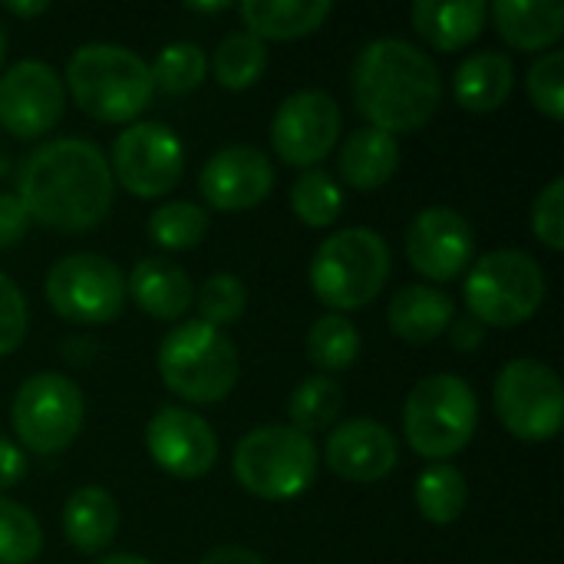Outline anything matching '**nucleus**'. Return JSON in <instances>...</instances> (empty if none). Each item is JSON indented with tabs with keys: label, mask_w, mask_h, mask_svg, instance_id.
Returning a JSON list of instances; mask_svg holds the SVG:
<instances>
[{
	"label": "nucleus",
	"mask_w": 564,
	"mask_h": 564,
	"mask_svg": "<svg viewBox=\"0 0 564 564\" xmlns=\"http://www.w3.org/2000/svg\"><path fill=\"white\" fill-rule=\"evenodd\" d=\"M112 172L99 145L53 139L36 145L17 175V198L30 221L56 231H89L112 208Z\"/></svg>",
	"instance_id": "nucleus-1"
},
{
	"label": "nucleus",
	"mask_w": 564,
	"mask_h": 564,
	"mask_svg": "<svg viewBox=\"0 0 564 564\" xmlns=\"http://www.w3.org/2000/svg\"><path fill=\"white\" fill-rule=\"evenodd\" d=\"M350 93L364 119L383 132L423 129L443 99V76L433 56L406 40H370L350 69Z\"/></svg>",
	"instance_id": "nucleus-2"
},
{
	"label": "nucleus",
	"mask_w": 564,
	"mask_h": 564,
	"mask_svg": "<svg viewBox=\"0 0 564 564\" xmlns=\"http://www.w3.org/2000/svg\"><path fill=\"white\" fill-rule=\"evenodd\" d=\"M66 86L76 106L99 122H132L155 96L149 63L116 43H83L66 63Z\"/></svg>",
	"instance_id": "nucleus-3"
},
{
	"label": "nucleus",
	"mask_w": 564,
	"mask_h": 564,
	"mask_svg": "<svg viewBox=\"0 0 564 564\" xmlns=\"http://www.w3.org/2000/svg\"><path fill=\"white\" fill-rule=\"evenodd\" d=\"M231 469L241 489L268 502H288L307 492L321 469L314 440L294 426H258L238 440Z\"/></svg>",
	"instance_id": "nucleus-4"
},
{
	"label": "nucleus",
	"mask_w": 564,
	"mask_h": 564,
	"mask_svg": "<svg viewBox=\"0 0 564 564\" xmlns=\"http://www.w3.org/2000/svg\"><path fill=\"white\" fill-rule=\"evenodd\" d=\"M390 278V248L373 228H344L321 241L311 258V288L321 304L340 311L367 307Z\"/></svg>",
	"instance_id": "nucleus-5"
},
{
	"label": "nucleus",
	"mask_w": 564,
	"mask_h": 564,
	"mask_svg": "<svg viewBox=\"0 0 564 564\" xmlns=\"http://www.w3.org/2000/svg\"><path fill=\"white\" fill-rule=\"evenodd\" d=\"M159 377L188 403H218L238 383V350L218 327L185 321L162 337Z\"/></svg>",
	"instance_id": "nucleus-6"
},
{
	"label": "nucleus",
	"mask_w": 564,
	"mask_h": 564,
	"mask_svg": "<svg viewBox=\"0 0 564 564\" xmlns=\"http://www.w3.org/2000/svg\"><path fill=\"white\" fill-rule=\"evenodd\" d=\"M479 426V400L463 377H423L403 406V433L416 456L449 459L463 453Z\"/></svg>",
	"instance_id": "nucleus-7"
},
{
	"label": "nucleus",
	"mask_w": 564,
	"mask_h": 564,
	"mask_svg": "<svg viewBox=\"0 0 564 564\" xmlns=\"http://www.w3.org/2000/svg\"><path fill=\"white\" fill-rule=\"evenodd\" d=\"M545 274L539 261L516 248H499L469 264L466 307L482 327H519L539 314Z\"/></svg>",
	"instance_id": "nucleus-8"
},
{
	"label": "nucleus",
	"mask_w": 564,
	"mask_h": 564,
	"mask_svg": "<svg viewBox=\"0 0 564 564\" xmlns=\"http://www.w3.org/2000/svg\"><path fill=\"white\" fill-rule=\"evenodd\" d=\"M86 400L83 390L63 373H33L20 383L10 420L17 440L36 456L63 453L83 430Z\"/></svg>",
	"instance_id": "nucleus-9"
},
{
	"label": "nucleus",
	"mask_w": 564,
	"mask_h": 564,
	"mask_svg": "<svg viewBox=\"0 0 564 564\" xmlns=\"http://www.w3.org/2000/svg\"><path fill=\"white\" fill-rule=\"evenodd\" d=\"M496 413L502 426L525 443H545L558 436L564 420V387L558 373L532 357L509 360L496 380Z\"/></svg>",
	"instance_id": "nucleus-10"
},
{
	"label": "nucleus",
	"mask_w": 564,
	"mask_h": 564,
	"mask_svg": "<svg viewBox=\"0 0 564 564\" xmlns=\"http://www.w3.org/2000/svg\"><path fill=\"white\" fill-rule=\"evenodd\" d=\"M46 301L69 324H109L126 307V278L109 258L76 251L50 268Z\"/></svg>",
	"instance_id": "nucleus-11"
},
{
	"label": "nucleus",
	"mask_w": 564,
	"mask_h": 564,
	"mask_svg": "<svg viewBox=\"0 0 564 564\" xmlns=\"http://www.w3.org/2000/svg\"><path fill=\"white\" fill-rule=\"evenodd\" d=\"M109 172L135 198L169 195L185 172V145L165 122H132L112 142Z\"/></svg>",
	"instance_id": "nucleus-12"
},
{
	"label": "nucleus",
	"mask_w": 564,
	"mask_h": 564,
	"mask_svg": "<svg viewBox=\"0 0 564 564\" xmlns=\"http://www.w3.org/2000/svg\"><path fill=\"white\" fill-rule=\"evenodd\" d=\"M340 106L324 89L291 93L271 119V145L278 159L297 169H314L337 145Z\"/></svg>",
	"instance_id": "nucleus-13"
},
{
	"label": "nucleus",
	"mask_w": 564,
	"mask_h": 564,
	"mask_svg": "<svg viewBox=\"0 0 564 564\" xmlns=\"http://www.w3.org/2000/svg\"><path fill=\"white\" fill-rule=\"evenodd\" d=\"M66 89L43 59H20L0 76V126L17 139H36L63 119Z\"/></svg>",
	"instance_id": "nucleus-14"
},
{
	"label": "nucleus",
	"mask_w": 564,
	"mask_h": 564,
	"mask_svg": "<svg viewBox=\"0 0 564 564\" xmlns=\"http://www.w3.org/2000/svg\"><path fill=\"white\" fill-rule=\"evenodd\" d=\"M406 258L423 278L449 284L466 274L476 258L473 225L449 205H430L406 231Z\"/></svg>",
	"instance_id": "nucleus-15"
},
{
	"label": "nucleus",
	"mask_w": 564,
	"mask_h": 564,
	"mask_svg": "<svg viewBox=\"0 0 564 564\" xmlns=\"http://www.w3.org/2000/svg\"><path fill=\"white\" fill-rule=\"evenodd\" d=\"M145 449L152 463L175 479H202L218 463V436L198 413L185 406H162L145 426Z\"/></svg>",
	"instance_id": "nucleus-16"
},
{
	"label": "nucleus",
	"mask_w": 564,
	"mask_h": 564,
	"mask_svg": "<svg viewBox=\"0 0 564 564\" xmlns=\"http://www.w3.org/2000/svg\"><path fill=\"white\" fill-rule=\"evenodd\" d=\"M198 188L205 202L218 212H245L261 205L274 188V165L258 145H228L215 152L202 175Z\"/></svg>",
	"instance_id": "nucleus-17"
},
{
	"label": "nucleus",
	"mask_w": 564,
	"mask_h": 564,
	"mask_svg": "<svg viewBox=\"0 0 564 564\" xmlns=\"http://www.w3.org/2000/svg\"><path fill=\"white\" fill-rule=\"evenodd\" d=\"M397 459L393 433L370 416L337 423L327 436V466L344 482H380L393 473Z\"/></svg>",
	"instance_id": "nucleus-18"
},
{
	"label": "nucleus",
	"mask_w": 564,
	"mask_h": 564,
	"mask_svg": "<svg viewBox=\"0 0 564 564\" xmlns=\"http://www.w3.org/2000/svg\"><path fill=\"white\" fill-rule=\"evenodd\" d=\"M126 297H132L135 307L152 321H178L195 304V288L178 264L142 258L126 281Z\"/></svg>",
	"instance_id": "nucleus-19"
},
{
	"label": "nucleus",
	"mask_w": 564,
	"mask_h": 564,
	"mask_svg": "<svg viewBox=\"0 0 564 564\" xmlns=\"http://www.w3.org/2000/svg\"><path fill=\"white\" fill-rule=\"evenodd\" d=\"M453 317H456L453 297L433 284H410V288L397 291L387 307L390 330L400 340L416 344V347L433 344L440 334H446Z\"/></svg>",
	"instance_id": "nucleus-20"
},
{
	"label": "nucleus",
	"mask_w": 564,
	"mask_h": 564,
	"mask_svg": "<svg viewBox=\"0 0 564 564\" xmlns=\"http://www.w3.org/2000/svg\"><path fill=\"white\" fill-rule=\"evenodd\" d=\"M486 17L482 0H416L410 10L413 30L443 53L469 46L486 30Z\"/></svg>",
	"instance_id": "nucleus-21"
},
{
	"label": "nucleus",
	"mask_w": 564,
	"mask_h": 564,
	"mask_svg": "<svg viewBox=\"0 0 564 564\" xmlns=\"http://www.w3.org/2000/svg\"><path fill=\"white\" fill-rule=\"evenodd\" d=\"M499 36L525 53L549 50L564 33L562 0H499L489 7Z\"/></svg>",
	"instance_id": "nucleus-22"
},
{
	"label": "nucleus",
	"mask_w": 564,
	"mask_h": 564,
	"mask_svg": "<svg viewBox=\"0 0 564 564\" xmlns=\"http://www.w3.org/2000/svg\"><path fill=\"white\" fill-rule=\"evenodd\" d=\"M337 162H340V175L350 188L377 192L400 169V142H397V135H390L383 129L364 126L347 135Z\"/></svg>",
	"instance_id": "nucleus-23"
},
{
	"label": "nucleus",
	"mask_w": 564,
	"mask_h": 564,
	"mask_svg": "<svg viewBox=\"0 0 564 564\" xmlns=\"http://www.w3.org/2000/svg\"><path fill=\"white\" fill-rule=\"evenodd\" d=\"M512 86H516L512 56L499 50H482L466 56L453 76L456 102L469 112H496L512 96Z\"/></svg>",
	"instance_id": "nucleus-24"
},
{
	"label": "nucleus",
	"mask_w": 564,
	"mask_h": 564,
	"mask_svg": "<svg viewBox=\"0 0 564 564\" xmlns=\"http://www.w3.org/2000/svg\"><path fill=\"white\" fill-rule=\"evenodd\" d=\"M116 532H119V506L106 489L83 486L66 499L63 535L76 552H83V555L106 552L112 545Z\"/></svg>",
	"instance_id": "nucleus-25"
},
{
	"label": "nucleus",
	"mask_w": 564,
	"mask_h": 564,
	"mask_svg": "<svg viewBox=\"0 0 564 564\" xmlns=\"http://www.w3.org/2000/svg\"><path fill=\"white\" fill-rule=\"evenodd\" d=\"M330 0H245L238 13L258 40H301L324 26Z\"/></svg>",
	"instance_id": "nucleus-26"
},
{
	"label": "nucleus",
	"mask_w": 564,
	"mask_h": 564,
	"mask_svg": "<svg viewBox=\"0 0 564 564\" xmlns=\"http://www.w3.org/2000/svg\"><path fill=\"white\" fill-rule=\"evenodd\" d=\"M416 509L426 522L433 525H449L456 522L463 512H466V502H469V486L463 479V473L456 466H430L420 473L416 479Z\"/></svg>",
	"instance_id": "nucleus-27"
},
{
	"label": "nucleus",
	"mask_w": 564,
	"mask_h": 564,
	"mask_svg": "<svg viewBox=\"0 0 564 564\" xmlns=\"http://www.w3.org/2000/svg\"><path fill=\"white\" fill-rule=\"evenodd\" d=\"M212 69H215V79L225 86V89H248L254 86L264 69H268V43L258 40L254 33L248 30H235L228 33L215 53H212Z\"/></svg>",
	"instance_id": "nucleus-28"
},
{
	"label": "nucleus",
	"mask_w": 564,
	"mask_h": 564,
	"mask_svg": "<svg viewBox=\"0 0 564 564\" xmlns=\"http://www.w3.org/2000/svg\"><path fill=\"white\" fill-rule=\"evenodd\" d=\"M344 410V390L337 380H330L327 373L307 377L294 393H291V426L301 433H324L337 423Z\"/></svg>",
	"instance_id": "nucleus-29"
},
{
	"label": "nucleus",
	"mask_w": 564,
	"mask_h": 564,
	"mask_svg": "<svg viewBox=\"0 0 564 564\" xmlns=\"http://www.w3.org/2000/svg\"><path fill=\"white\" fill-rule=\"evenodd\" d=\"M360 354V330L354 327L350 317L344 314H324L314 321L307 334V357L314 367L337 373L347 370Z\"/></svg>",
	"instance_id": "nucleus-30"
},
{
	"label": "nucleus",
	"mask_w": 564,
	"mask_h": 564,
	"mask_svg": "<svg viewBox=\"0 0 564 564\" xmlns=\"http://www.w3.org/2000/svg\"><path fill=\"white\" fill-rule=\"evenodd\" d=\"M152 69V83L155 89H162L165 96H185L192 89H198L208 76V56L198 43L178 40L159 50Z\"/></svg>",
	"instance_id": "nucleus-31"
},
{
	"label": "nucleus",
	"mask_w": 564,
	"mask_h": 564,
	"mask_svg": "<svg viewBox=\"0 0 564 564\" xmlns=\"http://www.w3.org/2000/svg\"><path fill=\"white\" fill-rule=\"evenodd\" d=\"M208 235V212L195 202H165L149 215V238L165 251H188Z\"/></svg>",
	"instance_id": "nucleus-32"
},
{
	"label": "nucleus",
	"mask_w": 564,
	"mask_h": 564,
	"mask_svg": "<svg viewBox=\"0 0 564 564\" xmlns=\"http://www.w3.org/2000/svg\"><path fill=\"white\" fill-rule=\"evenodd\" d=\"M291 208L307 228H327L344 212V192L324 169H307L291 188Z\"/></svg>",
	"instance_id": "nucleus-33"
},
{
	"label": "nucleus",
	"mask_w": 564,
	"mask_h": 564,
	"mask_svg": "<svg viewBox=\"0 0 564 564\" xmlns=\"http://www.w3.org/2000/svg\"><path fill=\"white\" fill-rule=\"evenodd\" d=\"M43 552V529L33 512L0 496V564H33Z\"/></svg>",
	"instance_id": "nucleus-34"
},
{
	"label": "nucleus",
	"mask_w": 564,
	"mask_h": 564,
	"mask_svg": "<svg viewBox=\"0 0 564 564\" xmlns=\"http://www.w3.org/2000/svg\"><path fill=\"white\" fill-rule=\"evenodd\" d=\"M198 314L205 324L212 327H225V324H235L241 321L245 307H248V288L241 278L235 274H212L202 288H198Z\"/></svg>",
	"instance_id": "nucleus-35"
},
{
	"label": "nucleus",
	"mask_w": 564,
	"mask_h": 564,
	"mask_svg": "<svg viewBox=\"0 0 564 564\" xmlns=\"http://www.w3.org/2000/svg\"><path fill=\"white\" fill-rule=\"evenodd\" d=\"M529 96L549 119H564V53L552 50L529 66Z\"/></svg>",
	"instance_id": "nucleus-36"
},
{
	"label": "nucleus",
	"mask_w": 564,
	"mask_h": 564,
	"mask_svg": "<svg viewBox=\"0 0 564 564\" xmlns=\"http://www.w3.org/2000/svg\"><path fill=\"white\" fill-rule=\"evenodd\" d=\"M532 231L552 251H564V178H552L532 205Z\"/></svg>",
	"instance_id": "nucleus-37"
},
{
	"label": "nucleus",
	"mask_w": 564,
	"mask_h": 564,
	"mask_svg": "<svg viewBox=\"0 0 564 564\" xmlns=\"http://www.w3.org/2000/svg\"><path fill=\"white\" fill-rule=\"evenodd\" d=\"M26 337V301L13 278L0 271V357L13 354Z\"/></svg>",
	"instance_id": "nucleus-38"
},
{
	"label": "nucleus",
	"mask_w": 564,
	"mask_h": 564,
	"mask_svg": "<svg viewBox=\"0 0 564 564\" xmlns=\"http://www.w3.org/2000/svg\"><path fill=\"white\" fill-rule=\"evenodd\" d=\"M26 231H30V215L23 202L17 198V192H0V251L20 245Z\"/></svg>",
	"instance_id": "nucleus-39"
},
{
	"label": "nucleus",
	"mask_w": 564,
	"mask_h": 564,
	"mask_svg": "<svg viewBox=\"0 0 564 564\" xmlns=\"http://www.w3.org/2000/svg\"><path fill=\"white\" fill-rule=\"evenodd\" d=\"M26 469H30V463H26L23 449L17 443H10V440L0 436V492L20 486L23 476H26Z\"/></svg>",
	"instance_id": "nucleus-40"
},
{
	"label": "nucleus",
	"mask_w": 564,
	"mask_h": 564,
	"mask_svg": "<svg viewBox=\"0 0 564 564\" xmlns=\"http://www.w3.org/2000/svg\"><path fill=\"white\" fill-rule=\"evenodd\" d=\"M482 337H486V327H482L476 317H453V324H449V340H453L456 350L469 354V350H476V347L482 344Z\"/></svg>",
	"instance_id": "nucleus-41"
},
{
	"label": "nucleus",
	"mask_w": 564,
	"mask_h": 564,
	"mask_svg": "<svg viewBox=\"0 0 564 564\" xmlns=\"http://www.w3.org/2000/svg\"><path fill=\"white\" fill-rule=\"evenodd\" d=\"M198 564H264L254 552L248 549H238V545H221V549H212Z\"/></svg>",
	"instance_id": "nucleus-42"
},
{
	"label": "nucleus",
	"mask_w": 564,
	"mask_h": 564,
	"mask_svg": "<svg viewBox=\"0 0 564 564\" xmlns=\"http://www.w3.org/2000/svg\"><path fill=\"white\" fill-rule=\"evenodd\" d=\"M13 17H40L43 10H50V3L46 0H30V3H20V0H7L3 3Z\"/></svg>",
	"instance_id": "nucleus-43"
},
{
	"label": "nucleus",
	"mask_w": 564,
	"mask_h": 564,
	"mask_svg": "<svg viewBox=\"0 0 564 564\" xmlns=\"http://www.w3.org/2000/svg\"><path fill=\"white\" fill-rule=\"evenodd\" d=\"M188 10L192 13H225V10H231V3H188Z\"/></svg>",
	"instance_id": "nucleus-44"
},
{
	"label": "nucleus",
	"mask_w": 564,
	"mask_h": 564,
	"mask_svg": "<svg viewBox=\"0 0 564 564\" xmlns=\"http://www.w3.org/2000/svg\"><path fill=\"white\" fill-rule=\"evenodd\" d=\"M96 564H149L145 558H139V555H106V558H99Z\"/></svg>",
	"instance_id": "nucleus-45"
},
{
	"label": "nucleus",
	"mask_w": 564,
	"mask_h": 564,
	"mask_svg": "<svg viewBox=\"0 0 564 564\" xmlns=\"http://www.w3.org/2000/svg\"><path fill=\"white\" fill-rule=\"evenodd\" d=\"M3 53H7V26L0 20V66H3Z\"/></svg>",
	"instance_id": "nucleus-46"
}]
</instances>
